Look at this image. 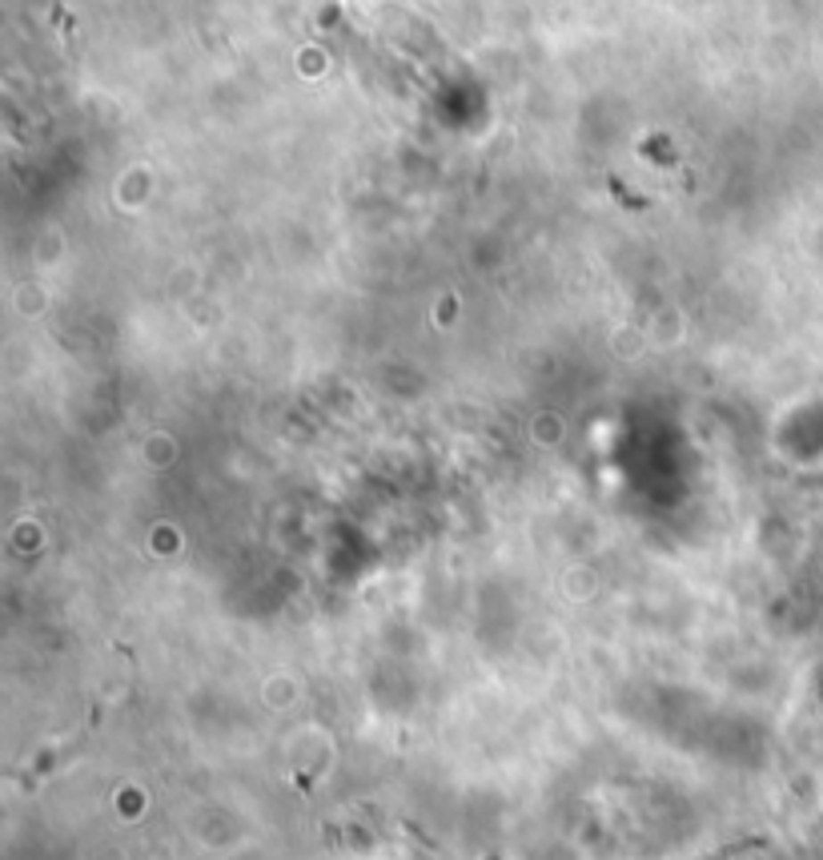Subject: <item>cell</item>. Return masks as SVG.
I'll return each instance as SVG.
<instances>
[{
  "label": "cell",
  "instance_id": "6da1fadb",
  "mask_svg": "<svg viewBox=\"0 0 823 860\" xmlns=\"http://www.w3.org/2000/svg\"><path fill=\"white\" fill-rule=\"evenodd\" d=\"M563 418L558 414H534L531 418V439L539 442V447H558L563 442Z\"/></svg>",
  "mask_w": 823,
  "mask_h": 860
},
{
  "label": "cell",
  "instance_id": "7a4b0ae2",
  "mask_svg": "<svg viewBox=\"0 0 823 860\" xmlns=\"http://www.w3.org/2000/svg\"><path fill=\"white\" fill-rule=\"evenodd\" d=\"M149 463H173V455H177V447H173V434H149V447H145Z\"/></svg>",
  "mask_w": 823,
  "mask_h": 860
},
{
  "label": "cell",
  "instance_id": "3957f363",
  "mask_svg": "<svg viewBox=\"0 0 823 860\" xmlns=\"http://www.w3.org/2000/svg\"><path fill=\"white\" fill-rule=\"evenodd\" d=\"M169 547H181V535L177 527H153V551H169Z\"/></svg>",
  "mask_w": 823,
  "mask_h": 860
},
{
  "label": "cell",
  "instance_id": "277c9868",
  "mask_svg": "<svg viewBox=\"0 0 823 860\" xmlns=\"http://www.w3.org/2000/svg\"><path fill=\"white\" fill-rule=\"evenodd\" d=\"M41 294H37V290H29V285H25V290H21V306H25V314H41V310H37V306H41Z\"/></svg>",
  "mask_w": 823,
  "mask_h": 860
}]
</instances>
